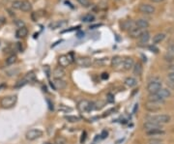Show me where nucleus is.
I'll return each mask as SVG.
<instances>
[{"instance_id": "f257e3e1", "label": "nucleus", "mask_w": 174, "mask_h": 144, "mask_svg": "<svg viewBox=\"0 0 174 144\" xmlns=\"http://www.w3.org/2000/svg\"><path fill=\"white\" fill-rule=\"evenodd\" d=\"M16 101H18V97L16 95H10V96H6L3 97L0 101V105L2 106L3 108L9 109L14 108Z\"/></svg>"}, {"instance_id": "f03ea898", "label": "nucleus", "mask_w": 174, "mask_h": 144, "mask_svg": "<svg viewBox=\"0 0 174 144\" xmlns=\"http://www.w3.org/2000/svg\"><path fill=\"white\" fill-rule=\"evenodd\" d=\"M148 121H152L155 123H158L160 125L167 124L170 122L171 117L167 114H159V115H152V116H147Z\"/></svg>"}, {"instance_id": "7ed1b4c3", "label": "nucleus", "mask_w": 174, "mask_h": 144, "mask_svg": "<svg viewBox=\"0 0 174 144\" xmlns=\"http://www.w3.org/2000/svg\"><path fill=\"white\" fill-rule=\"evenodd\" d=\"M161 88H163V83H161V81L159 79H153L151 81H149L146 86L147 91L150 94L157 93L158 91H160Z\"/></svg>"}, {"instance_id": "20e7f679", "label": "nucleus", "mask_w": 174, "mask_h": 144, "mask_svg": "<svg viewBox=\"0 0 174 144\" xmlns=\"http://www.w3.org/2000/svg\"><path fill=\"white\" fill-rule=\"evenodd\" d=\"M138 11L143 15H154L156 13V8L148 3H141L138 5Z\"/></svg>"}, {"instance_id": "39448f33", "label": "nucleus", "mask_w": 174, "mask_h": 144, "mask_svg": "<svg viewBox=\"0 0 174 144\" xmlns=\"http://www.w3.org/2000/svg\"><path fill=\"white\" fill-rule=\"evenodd\" d=\"M43 135V131L40 129H32L29 130L27 133L25 134V137L27 140L29 141H33L36 140V139L40 138Z\"/></svg>"}, {"instance_id": "423d86ee", "label": "nucleus", "mask_w": 174, "mask_h": 144, "mask_svg": "<svg viewBox=\"0 0 174 144\" xmlns=\"http://www.w3.org/2000/svg\"><path fill=\"white\" fill-rule=\"evenodd\" d=\"M78 108H80V111L87 112V111H91V110L95 109V105H94V102L83 100V101L80 102V104H78Z\"/></svg>"}, {"instance_id": "0eeeda50", "label": "nucleus", "mask_w": 174, "mask_h": 144, "mask_svg": "<svg viewBox=\"0 0 174 144\" xmlns=\"http://www.w3.org/2000/svg\"><path fill=\"white\" fill-rule=\"evenodd\" d=\"M76 63L81 68H89L91 66H93V60L89 57H80V58H77L76 60Z\"/></svg>"}, {"instance_id": "6e6552de", "label": "nucleus", "mask_w": 174, "mask_h": 144, "mask_svg": "<svg viewBox=\"0 0 174 144\" xmlns=\"http://www.w3.org/2000/svg\"><path fill=\"white\" fill-rule=\"evenodd\" d=\"M135 65V61L132 57H126L125 59H123L122 61V64H121V67L124 71H130V70L132 69Z\"/></svg>"}, {"instance_id": "1a4fd4ad", "label": "nucleus", "mask_w": 174, "mask_h": 144, "mask_svg": "<svg viewBox=\"0 0 174 144\" xmlns=\"http://www.w3.org/2000/svg\"><path fill=\"white\" fill-rule=\"evenodd\" d=\"M132 27H135V22L132 19H126L120 22V28L123 31H129Z\"/></svg>"}, {"instance_id": "9d476101", "label": "nucleus", "mask_w": 174, "mask_h": 144, "mask_svg": "<svg viewBox=\"0 0 174 144\" xmlns=\"http://www.w3.org/2000/svg\"><path fill=\"white\" fill-rule=\"evenodd\" d=\"M135 26L138 27L142 30H146L147 28L150 26V23H149L148 20L145 19H138L135 22Z\"/></svg>"}, {"instance_id": "9b49d317", "label": "nucleus", "mask_w": 174, "mask_h": 144, "mask_svg": "<svg viewBox=\"0 0 174 144\" xmlns=\"http://www.w3.org/2000/svg\"><path fill=\"white\" fill-rule=\"evenodd\" d=\"M163 125H160L158 123L152 122V121H146L143 124V129L145 131H150V130H154V129H163Z\"/></svg>"}, {"instance_id": "f8f14e48", "label": "nucleus", "mask_w": 174, "mask_h": 144, "mask_svg": "<svg viewBox=\"0 0 174 144\" xmlns=\"http://www.w3.org/2000/svg\"><path fill=\"white\" fill-rule=\"evenodd\" d=\"M68 22L67 20H57V22H51L49 23V29L51 30H55V29H58V28H62L64 27L65 25H67Z\"/></svg>"}, {"instance_id": "ddd939ff", "label": "nucleus", "mask_w": 174, "mask_h": 144, "mask_svg": "<svg viewBox=\"0 0 174 144\" xmlns=\"http://www.w3.org/2000/svg\"><path fill=\"white\" fill-rule=\"evenodd\" d=\"M145 108H146L148 111H150V112H155V111H158V110L161 109V105L156 104V102H148L145 104Z\"/></svg>"}, {"instance_id": "4468645a", "label": "nucleus", "mask_w": 174, "mask_h": 144, "mask_svg": "<svg viewBox=\"0 0 174 144\" xmlns=\"http://www.w3.org/2000/svg\"><path fill=\"white\" fill-rule=\"evenodd\" d=\"M144 30H142V29H140V28L135 26V27H132V29L129 30V36L131 37V38H132V39H138V37L141 35V33Z\"/></svg>"}, {"instance_id": "2eb2a0df", "label": "nucleus", "mask_w": 174, "mask_h": 144, "mask_svg": "<svg viewBox=\"0 0 174 144\" xmlns=\"http://www.w3.org/2000/svg\"><path fill=\"white\" fill-rule=\"evenodd\" d=\"M53 86L55 89H65L67 87V82L63 79H54L53 80Z\"/></svg>"}, {"instance_id": "dca6fc26", "label": "nucleus", "mask_w": 174, "mask_h": 144, "mask_svg": "<svg viewBox=\"0 0 174 144\" xmlns=\"http://www.w3.org/2000/svg\"><path fill=\"white\" fill-rule=\"evenodd\" d=\"M66 73H65V70L64 68L62 67H56L54 70H53V77L54 79H63V77L65 76Z\"/></svg>"}, {"instance_id": "f3484780", "label": "nucleus", "mask_w": 174, "mask_h": 144, "mask_svg": "<svg viewBox=\"0 0 174 144\" xmlns=\"http://www.w3.org/2000/svg\"><path fill=\"white\" fill-rule=\"evenodd\" d=\"M148 100H149V102H156V104H159V105L164 104V102H165V101L164 100V99H161L157 93L150 94V95L148 96Z\"/></svg>"}, {"instance_id": "a211bd4d", "label": "nucleus", "mask_w": 174, "mask_h": 144, "mask_svg": "<svg viewBox=\"0 0 174 144\" xmlns=\"http://www.w3.org/2000/svg\"><path fill=\"white\" fill-rule=\"evenodd\" d=\"M150 39H151V34H150V32L147 31V30H144L141 33V35L138 37L139 42L141 44H147Z\"/></svg>"}, {"instance_id": "6ab92c4d", "label": "nucleus", "mask_w": 174, "mask_h": 144, "mask_svg": "<svg viewBox=\"0 0 174 144\" xmlns=\"http://www.w3.org/2000/svg\"><path fill=\"white\" fill-rule=\"evenodd\" d=\"M58 63H59V66H60V67H62V68L68 67V66L71 64V62H70V60L68 58L67 54L59 56V58H58Z\"/></svg>"}, {"instance_id": "aec40b11", "label": "nucleus", "mask_w": 174, "mask_h": 144, "mask_svg": "<svg viewBox=\"0 0 174 144\" xmlns=\"http://www.w3.org/2000/svg\"><path fill=\"white\" fill-rule=\"evenodd\" d=\"M122 57L121 56H119V55H116V56H113L112 57V59L110 60V65H111V67L112 68H118L121 66L122 64Z\"/></svg>"}, {"instance_id": "412c9836", "label": "nucleus", "mask_w": 174, "mask_h": 144, "mask_svg": "<svg viewBox=\"0 0 174 144\" xmlns=\"http://www.w3.org/2000/svg\"><path fill=\"white\" fill-rule=\"evenodd\" d=\"M27 35H28V29L25 26L19 28V29L16 30V38H19V39L25 38Z\"/></svg>"}, {"instance_id": "4be33fe9", "label": "nucleus", "mask_w": 174, "mask_h": 144, "mask_svg": "<svg viewBox=\"0 0 174 144\" xmlns=\"http://www.w3.org/2000/svg\"><path fill=\"white\" fill-rule=\"evenodd\" d=\"M124 83H125L127 87L132 88V87H135V86L138 85V80L132 76H128L127 79L124 80Z\"/></svg>"}, {"instance_id": "5701e85b", "label": "nucleus", "mask_w": 174, "mask_h": 144, "mask_svg": "<svg viewBox=\"0 0 174 144\" xmlns=\"http://www.w3.org/2000/svg\"><path fill=\"white\" fill-rule=\"evenodd\" d=\"M157 94H158V95H159L161 99H164V101L171 96L170 90H169V89H167V88H161V89L160 90V91L157 92Z\"/></svg>"}, {"instance_id": "b1692460", "label": "nucleus", "mask_w": 174, "mask_h": 144, "mask_svg": "<svg viewBox=\"0 0 174 144\" xmlns=\"http://www.w3.org/2000/svg\"><path fill=\"white\" fill-rule=\"evenodd\" d=\"M165 134V131L163 129H154L150 131H146V134L148 137H157V135H163Z\"/></svg>"}, {"instance_id": "393cba45", "label": "nucleus", "mask_w": 174, "mask_h": 144, "mask_svg": "<svg viewBox=\"0 0 174 144\" xmlns=\"http://www.w3.org/2000/svg\"><path fill=\"white\" fill-rule=\"evenodd\" d=\"M20 11L24 12V13H28V12L32 11V4L28 1V0H22V7H20Z\"/></svg>"}, {"instance_id": "a878e982", "label": "nucleus", "mask_w": 174, "mask_h": 144, "mask_svg": "<svg viewBox=\"0 0 174 144\" xmlns=\"http://www.w3.org/2000/svg\"><path fill=\"white\" fill-rule=\"evenodd\" d=\"M165 39V34L164 33H158L153 37V45H158L161 43Z\"/></svg>"}, {"instance_id": "bb28decb", "label": "nucleus", "mask_w": 174, "mask_h": 144, "mask_svg": "<svg viewBox=\"0 0 174 144\" xmlns=\"http://www.w3.org/2000/svg\"><path fill=\"white\" fill-rule=\"evenodd\" d=\"M109 64V58H100L93 61V66L96 67H103Z\"/></svg>"}, {"instance_id": "cd10ccee", "label": "nucleus", "mask_w": 174, "mask_h": 144, "mask_svg": "<svg viewBox=\"0 0 174 144\" xmlns=\"http://www.w3.org/2000/svg\"><path fill=\"white\" fill-rule=\"evenodd\" d=\"M142 65L140 64L139 62L135 63L134 65V67H132V70H134V73L135 76H140L142 73Z\"/></svg>"}, {"instance_id": "c85d7f7f", "label": "nucleus", "mask_w": 174, "mask_h": 144, "mask_svg": "<svg viewBox=\"0 0 174 144\" xmlns=\"http://www.w3.org/2000/svg\"><path fill=\"white\" fill-rule=\"evenodd\" d=\"M81 20L83 22H92L95 20V16L92 14H86L81 18Z\"/></svg>"}, {"instance_id": "c756f323", "label": "nucleus", "mask_w": 174, "mask_h": 144, "mask_svg": "<svg viewBox=\"0 0 174 144\" xmlns=\"http://www.w3.org/2000/svg\"><path fill=\"white\" fill-rule=\"evenodd\" d=\"M65 119L70 123H76L80 121V117L77 116H74V115H66Z\"/></svg>"}, {"instance_id": "7c9ffc66", "label": "nucleus", "mask_w": 174, "mask_h": 144, "mask_svg": "<svg viewBox=\"0 0 174 144\" xmlns=\"http://www.w3.org/2000/svg\"><path fill=\"white\" fill-rule=\"evenodd\" d=\"M16 56L14 55V54H12V55H10V56L6 59V65L11 66V65L15 64V63H16Z\"/></svg>"}, {"instance_id": "2f4dec72", "label": "nucleus", "mask_w": 174, "mask_h": 144, "mask_svg": "<svg viewBox=\"0 0 174 144\" xmlns=\"http://www.w3.org/2000/svg\"><path fill=\"white\" fill-rule=\"evenodd\" d=\"M22 0H16L13 3H12V8L16 10H20V7H22Z\"/></svg>"}, {"instance_id": "473e14b6", "label": "nucleus", "mask_w": 174, "mask_h": 144, "mask_svg": "<svg viewBox=\"0 0 174 144\" xmlns=\"http://www.w3.org/2000/svg\"><path fill=\"white\" fill-rule=\"evenodd\" d=\"M36 79V76L34 75V73H28L27 75L25 76V77H24V79H25L27 82H31V81H34Z\"/></svg>"}, {"instance_id": "72a5a7b5", "label": "nucleus", "mask_w": 174, "mask_h": 144, "mask_svg": "<svg viewBox=\"0 0 174 144\" xmlns=\"http://www.w3.org/2000/svg\"><path fill=\"white\" fill-rule=\"evenodd\" d=\"M77 1L78 4H80V5H81L82 7L87 8V7H89V6H90V1H89V0H77Z\"/></svg>"}, {"instance_id": "f704fd0d", "label": "nucleus", "mask_w": 174, "mask_h": 144, "mask_svg": "<svg viewBox=\"0 0 174 144\" xmlns=\"http://www.w3.org/2000/svg\"><path fill=\"white\" fill-rule=\"evenodd\" d=\"M66 142H67V140L63 137H57L55 138V144H66Z\"/></svg>"}, {"instance_id": "c9c22d12", "label": "nucleus", "mask_w": 174, "mask_h": 144, "mask_svg": "<svg viewBox=\"0 0 174 144\" xmlns=\"http://www.w3.org/2000/svg\"><path fill=\"white\" fill-rule=\"evenodd\" d=\"M173 58H174V56L171 55V54H169L168 52L164 55V60H165V61H168V62H172V61H173Z\"/></svg>"}, {"instance_id": "e433bc0d", "label": "nucleus", "mask_w": 174, "mask_h": 144, "mask_svg": "<svg viewBox=\"0 0 174 144\" xmlns=\"http://www.w3.org/2000/svg\"><path fill=\"white\" fill-rule=\"evenodd\" d=\"M59 110L60 111H72V108H67V106H65L64 105H59Z\"/></svg>"}, {"instance_id": "4c0bfd02", "label": "nucleus", "mask_w": 174, "mask_h": 144, "mask_svg": "<svg viewBox=\"0 0 174 144\" xmlns=\"http://www.w3.org/2000/svg\"><path fill=\"white\" fill-rule=\"evenodd\" d=\"M26 83H27V81H26L25 79H23L22 80H20V81H19V82H18V83H16V88L22 87V86H23V85H25Z\"/></svg>"}, {"instance_id": "58836bf2", "label": "nucleus", "mask_w": 174, "mask_h": 144, "mask_svg": "<svg viewBox=\"0 0 174 144\" xmlns=\"http://www.w3.org/2000/svg\"><path fill=\"white\" fill-rule=\"evenodd\" d=\"M16 25L18 26L19 28H20V27H23V26H25V24H24V22H22V19H18V20H16Z\"/></svg>"}, {"instance_id": "ea45409f", "label": "nucleus", "mask_w": 174, "mask_h": 144, "mask_svg": "<svg viewBox=\"0 0 174 144\" xmlns=\"http://www.w3.org/2000/svg\"><path fill=\"white\" fill-rule=\"evenodd\" d=\"M167 79L169 81H171V82H174V72L173 71H170L168 73V75H167Z\"/></svg>"}, {"instance_id": "a19ab883", "label": "nucleus", "mask_w": 174, "mask_h": 144, "mask_svg": "<svg viewBox=\"0 0 174 144\" xmlns=\"http://www.w3.org/2000/svg\"><path fill=\"white\" fill-rule=\"evenodd\" d=\"M167 52L169 53V54H171L174 56V44L173 45H170V46L168 47L167 48Z\"/></svg>"}, {"instance_id": "79ce46f5", "label": "nucleus", "mask_w": 174, "mask_h": 144, "mask_svg": "<svg viewBox=\"0 0 174 144\" xmlns=\"http://www.w3.org/2000/svg\"><path fill=\"white\" fill-rule=\"evenodd\" d=\"M107 135H109V133H107V131H102V134H101V138H103V139H105V138H106L107 137Z\"/></svg>"}, {"instance_id": "37998d69", "label": "nucleus", "mask_w": 174, "mask_h": 144, "mask_svg": "<svg viewBox=\"0 0 174 144\" xmlns=\"http://www.w3.org/2000/svg\"><path fill=\"white\" fill-rule=\"evenodd\" d=\"M86 137H87V133L84 131L83 133H82V134H81V138H80V142H81V143H83V142L85 141Z\"/></svg>"}, {"instance_id": "c03bdc74", "label": "nucleus", "mask_w": 174, "mask_h": 144, "mask_svg": "<svg viewBox=\"0 0 174 144\" xmlns=\"http://www.w3.org/2000/svg\"><path fill=\"white\" fill-rule=\"evenodd\" d=\"M101 77H102V79L106 80V79H109V73H102V76H101Z\"/></svg>"}, {"instance_id": "a18cd8bd", "label": "nucleus", "mask_w": 174, "mask_h": 144, "mask_svg": "<svg viewBox=\"0 0 174 144\" xmlns=\"http://www.w3.org/2000/svg\"><path fill=\"white\" fill-rule=\"evenodd\" d=\"M107 101H109V102H114L113 96L111 95V94H109V95H107Z\"/></svg>"}, {"instance_id": "49530a36", "label": "nucleus", "mask_w": 174, "mask_h": 144, "mask_svg": "<svg viewBox=\"0 0 174 144\" xmlns=\"http://www.w3.org/2000/svg\"><path fill=\"white\" fill-rule=\"evenodd\" d=\"M149 48H150V50H152V51L154 50V52H156V53L159 51V49L155 47V45H153V46H150V47H149Z\"/></svg>"}, {"instance_id": "de8ad7c7", "label": "nucleus", "mask_w": 174, "mask_h": 144, "mask_svg": "<svg viewBox=\"0 0 174 144\" xmlns=\"http://www.w3.org/2000/svg\"><path fill=\"white\" fill-rule=\"evenodd\" d=\"M5 22H6V19L4 18V16H0V24H1V26H2Z\"/></svg>"}, {"instance_id": "09e8293b", "label": "nucleus", "mask_w": 174, "mask_h": 144, "mask_svg": "<svg viewBox=\"0 0 174 144\" xmlns=\"http://www.w3.org/2000/svg\"><path fill=\"white\" fill-rule=\"evenodd\" d=\"M150 1L153 3H161V2H164V0H150Z\"/></svg>"}, {"instance_id": "8fccbe9b", "label": "nucleus", "mask_w": 174, "mask_h": 144, "mask_svg": "<svg viewBox=\"0 0 174 144\" xmlns=\"http://www.w3.org/2000/svg\"><path fill=\"white\" fill-rule=\"evenodd\" d=\"M136 109H138V104H135V108H134V110H132V112H135L136 111Z\"/></svg>"}, {"instance_id": "3c124183", "label": "nucleus", "mask_w": 174, "mask_h": 144, "mask_svg": "<svg viewBox=\"0 0 174 144\" xmlns=\"http://www.w3.org/2000/svg\"><path fill=\"white\" fill-rule=\"evenodd\" d=\"M170 70H171V71H173V72H174V64L170 66Z\"/></svg>"}, {"instance_id": "603ef678", "label": "nucleus", "mask_w": 174, "mask_h": 144, "mask_svg": "<svg viewBox=\"0 0 174 144\" xmlns=\"http://www.w3.org/2000/svg\"><path fill=\"white\" fill-rule=\"evenodd\" d=\"M44 144H52V143H51V142H45Z\"/></svg>"}, {"instance_id": "864d4df0", "label": "nucleus", "mask_w": 174, "mask_h": 144, "mask_svg": "<svg viewBox=\"0 0 174 144\" xmlns=\"http://www.w3.org/2000/svg\"><path fill=\"white\" fill-rule=\"evenodd\" d=\"M115 1H118L119 2V1H121V0H115Z\"/></svg>"}, {"instance_id": "5fc2aeb1", "label": "nucleus", "mask_w": 174, "mask_h": 144, "mask_svg": "<svg viewBox=\"0 0 174 144\" xmlns=\"http://www.w3.org/2000/svg\"><path fill=\"white\" fill-rule=\"evenodd\" d=\"M0 27H1V24H0Z\"/></svg>"}]
</instances>
